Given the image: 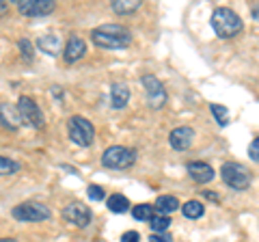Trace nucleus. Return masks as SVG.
I'll use <instances>...</instances> for the list:
<instances>
[{
  "instance_id": "obj_1",
  "label": "nucleus",
  "mask_w": 259,
  "mask_h": 242,
  "mask_svg": "<svg viewBox=\"0 0 259 242\" xmlns=\"http://www.w3.org/2000/svg\"><path fill=\"white\" fill-rule=\"evenodd\" d=\"M91 42L104 50H121L132 44V33L121 24H104L91 30Z\"/></svg>"
},
{
  "instance_id": "obj_2",
  "label": "nucleus",
  "mask_w": 259,
  "mask_h": 242,
  "mask_svg": "<svg viewBox=\"0 0 259 242\" xmlns=\"http://www.w3.org/2000/svg\"><path fill=\"white\" fill-rule=\"evenodd\" d=\"M212 28L221 39H231L242 30V20L229 7H218L212 13Z\"/></svg>"
},
{
  "instance_id": "obj_3",
  "label": "nucleus",
  "mask_w": 259,
  "mask_h": 242,
  "mask_svg": "<svg viewBox=\"0 0 259 242\" xmlns=\"http://www.w3.org/2000/svg\"><path fill=\"white\" fill-rule=\"evenodd\" d=\"M136 154L127 147H121V145H112V147H106L102 154V165L106 169H115V171H123V169H130L134 165Z\"/></svg>"
},
{
  "instance_id": "obj_4",
  "label": "nucleus",
  "mask_w": 259,
  "mask_h": 242,
  "mask_svg": "<svg viewBox=\"0 0 259 242\" xmlns=\"http://www.w3.org/2000/svg\"><path fill=\"white\" fill-rule=\"evenodd\" d=\"M67 132H69V139L74 141L78 147H89L95 139V128L89 119L74 115L67 121Z\"/></svg>"
},
{
  "instance_id": "obj_5",
  "label": "nucleus",
  "mask_w": 259,
  "mask_h": 242,
  "mask_svg": "<svg viewBox=\"0 0 259 242\" xmlns=\"http://www.w3.org/2000/svg\"><path fill=\"white\" fill-rule=\"evenodd\" d=\"M223 182L233 190H246L250 186V173L244 165L240 163H225L221 167Z\"/></svg>"
},
{
  "instance_id": "obj_6",
  "label": "nucleus",
  "mask_w": 259,
  "mask_h": 242,
  "mask_svg": "<svg viewBox=\"0 0 259 242\" xmlns=\"http://www.w3.org/2000/svg\"><path fill=\"white\" fill-rule=\"evenodd\" d=\"M11 216L15 221L22 223H39V221H48L50 219V210L41 204H35V201H28V204H20L11 210Z\"/></svg>"
},
{
  "instance_id": "obj_7",
  "label": "nucleus",
  "mask_w": 259,
  "mask_h": 242,
  "mask_svg": "<svg viewBox=\"0 0 259 242\" xmlns=\"http://www.w3.org/2000/svg\"><path fill=\"white\" fill-rule=\"evenodd\" d=\"M18 110H20L22 121H26V124L32 126L35 130H41V128L46 126V119H44L41 108H39L37 102L32 100V98H28V95H22V98L18 100Z\"/></svg>"
},
{
  "instance_id": "obj_8",
  "label": "nucleus",
  "mask_w": 259,
  "mask_h": 242,
  "mask_svg": "<svg viewBox=\"0 0 259 242\" xmlns=\"http://www.w3.org/2000/svg\"><path fill=\"white\" fill-rule=\"evenodd\" d=\"M141 83L145 87V95H147V104H149V106L153 110H158V108L164 106V102H166V89H164V85H162L160 80L156 76H151V74L143 76Z\"/></svg>"
},
{
  "instance_id": "obj_9",
  "label": "nucleus",
  "mask_w": 259,
  "mask_h": 242,
  "mask_svg": "<svg viewBox=\"0 0 259 242\" xmlns=\"http://www.w3.org/2000/svg\"><path fill=\"white\" fill-rule=\"evenodd\" d=\"M54 0H18V9L26 18H44L54 11Z\"/></svg>"
},
{
  "instance_id": "obj_10",
  "label": "nucleus",
  "mask_w": 259,
  "mask_h": 242,
  "mask_svg": "<svg viewBox=\"0 0 259 242\" xmlns=\"http://www.w3.org/2000/svg\"><path fill=\"white\" fill-rule=\"evenodd\" d=\"M63 219L71 225H76V227H87L91 223V210L84 204H80V201H71L63 210Z\"/></svg>"
},
{
  "instance_id": "obj_11",
  "label": "nucleus",
  "mask_w": 259,
  "mask_h": 242,
  "mask_svg": "<svg viewBox=\"0 0 259 242\" xmlns=\"http://www.w3.org/2000/svg\"><path fill=\"white\" fill-rule=\"evenodd\" d=\"M168 143L175 151H186L192 147L194 143V130L188 126H182V128H175V130L168 134Z\"/></svg>"
},
{
  "instance_id": "obj_12",
  "label": "nucleus",
  "mask_w": 259,
  "mask_h": 242,
  "mask_svg": "<svg viewBox=\"0 0 259 242\" xmlns=\"http://www.w3.org/2000/svg\"><path fill=\"white\" fill-rule=\"evenodd\" d=\"M84 54H87V44H84L80 37L71 35V37L67 39V46L63 48V56H65V61H67V63H76V61L82 59Z\"/></svg>"
},
{
  "instance_id": "obj_13",
  "label": "nucleus",
  "mask_w": 259,
  "mask_h": 242,
  "mask_svg": "<svg viewBox=\"0 0 259 242\" xmlns=\"http://www.w3.org/2000/svg\"><path fill=\"white\" fill-rule=\"evenodd\" d=\"M186 171H188V175L199 184H207V182L214 180V169L207 163H188Z\"/></svg>"
},
{
  "instance_id": "obj_14",
  "label": "nucleus",
  "mask_w": 259,
  "mask_h": 242,
  "mask_svg": "<svg viewBox=\"0 0 259 242\" xmlns=\"http://www.w3.org/2000/svg\"><path fill=\"white\" fill-rule=\"evenodd\" d=\"M127 102H130V89L123 85V83H115L110 87V104H112V108H125L127 106Z\"/></svg>"
},
{
  "instance_id": "obj_15",
  "label": "nucleus",
  "mask_w": 259,
  "mask_h": 242,
  "mask_svg": "<svg viewBox=\"0 0 259 242\" xmlns=\"http://www.w3.org/2000/svg\"><path fill=\"white\" fill-rule=\"evenodd\" d=\"M37 48L44 50V54L59 56L61 54V39L56 35H41V37H37Z\"/></svg>"
},
{
  "instance_id": "obj_16",
  "label": "nucleus",
  "mask_w": 259,
  "mask_h": 242,
  "mask_svg": "<svg viewBox=\"0 0 259 242\" xmlns=\"http://www.w3.org/2000/svg\"><path fill=\"white\" fill-rule=\"evenodd\" d=\"M0 119H3V126L9 128V130H18V124L22 121L18 106L13 108L9 104H3V106H0Z\"/></svg>"
},
{
  "instance_id": "obj_17",
  "label": "nucleus",
  "mask_w": 259,
  "mask_h": 242,
  "mask_svg": "<svg viewBox=\"0 0 259 242\" xmlns=\"http://www.w3.org/2000/svg\"><path fill=\"white\" fill-rule=\"evenodd\" d=\"M175 210H180V201H177L175 197H171V195H160L158 199H156V212L158 214H171V212H175Z\"/></svg>"
},
{
  "instance_id": "obj_18",
  "label": "nucleus",
  "mask_w": 259,
  "mask_h": 242,
  "mask_svg": "<svg viewBox=\"0 0 259 242\" xmlns=\"http://www.w3.org/2000/svg\"><path fill=\"white\" fill-rule=\"evenodd\" d=\"M143 5V0H112L110 7L112 11L119 13V15H127V13H134L139 7Z\"/></svg>"
},
{
  "instance_id": "obj_19",
  "label": "nucleus",
  "mask_w": 259,
  "mask_h": 242,
  "mask_svg": "<svg viewBox=\"0 0 259 242\" xmlns=\"http://www.w3.org/2000/svg\"><path fill=\"white\" fill-rule=\"evenodd\" d=\"M108 210L115 214H123L130 210V201L125 195H121V192H112V195L108 197Z\"/></svg>"
},
{
  "instance_id": "obj_20",
  "label": "nucleus",
  "mask_w": 259,
  "mask_h": 242,
  "mask_svg": "<svg viewBox=\"0 0 259 242\" xmlns=\"http://www.w3.org/2000/svg\"><path fill=\"white\" fill-rule=\"evenodd\" d=\"M182 214L186 216V219H201V216L205 214V208L201 201L192 199V201H186V204L182 206Z\"/></svg>"
},
{
  "instance_id": "obj_21",
  "label": "nucleus",
  "mask_w": 259,
  "mask_h": 242,
  "mask_svg": "<svg viewBox=\"0 0 259 242\" xmlns=\"http://www.w3.org/2000/svg\"><path fill=\"white\" fill-rule=\"evenodd\" d=\"M149 227L153 229V233H164L168 227H171V219L166 214H153L149 219Z\"/></svg>"
},
{
  "instance_id": "obj_22",
  "label": "nucleus",
  "mask_w": 259,
  "mask_h": 242,
  "mask_svg": "<svg viewBox=\"0 0 259 242\" xmlns=\"http://www.w3.org/2000/svg\"><path fill=\"white\" fill-rule=\"evenodd\" d=\"M209 110H212V115L216 117V124L221 128L229 126V110H227V106H223V104H212Z\"/></svg>"
},
{
  "instance_id": "obj_23",
  "label": "nucleus",
  "mask_w": 259,
  "mask_h": 242,
  "mask_svg": "<svg viewBox=\"0 0 259 242\" xmlns=\"http://www.w3.org/2000/svg\"><path fill=\"white\" fill-rule=\"evenodd\" d=\"M153 214H156V210H153L149 204H139V206H134V210H132V216L136 221H149Z\"/></svg>"
},
{
  "instance_id": "obj_24",
  "label": "nucleus",
  "mask_w": 259,
  "mask_h": 242,
  "mask_svg": "<svg viewBox=\"0 0 259 242\" xmlns=\"http://www.w3.org/2000/svg\"><path fill=\"white\" fill-rule=\"evenodd\" d=\"M18 169H20V165L13 163L11 158H7V156L0 158V173H3V175H13Z\"/></svg>"
},
{
  "instance_id": "obj_25",
  "label": "nucleus",
  "mask_w": 259,
  "mask_h": 242,
  "mask_svg": "<svg viewBox=\"0 0 259 242\" xmlns=\"http://www.w3.org/2000/svg\"><path fill=\"white\" fill-rule=\"evenodd\" d=\"M87 192H89V199H91V201H102L104 197H106V195H104V188L95 186V184H91V186L87 188Z\"/></svg>"
},
{
  "instance_id": "obj_26",
  "label": "nucleus",
  "mask_w": 259,
  "mask_h": 242,
  "mask_svg": "<svg viewBox=\"0 0 259 242\" xmlns=\"http://www.w3.org/2000/svg\"><path fill=\"white\" fill-rule=\"evenodd\" d=\"M248 156H250L253 163H259V136H257L255 141H250V145H248Z\"/></svg>"
},
{
  "instance_id": "obj_27",
  "label": "nucleus",
  "mask_w": 259,
  "mask_h": 242,
  "mask_svg": "<svg viewBox=\"0 0 259 242\" xmlns=\"http://www.w3.org/2000/svg\"><path fill=\"white\" fill-rule=\"evenodd\" d=\"M20 50L24 54V59L32 61V46H30V42H26V39H20Z\"/></svg>"
},
{
  "instance_id": "obj_28",
  "label": "nucleus",
  "mask_w": 259,
  "mask_h": 242,
  "mask_svg": "<svg viewBox=\"0 0 259 242\" xmlns=\"http://www.w3.org/2000/svg\"><path fill=\"white\" fill-rule=\"evenodd\" d=\"M121 242H141L139 231H125L123 236H121Z\"/></svg>"
},
{
  "instance_id": "obj_29",
  "label": "nucleus",
  "mask_w": 259,
  "mask_h": 242,
  "mask_svg": "<svg viewBox=\"0 0 259 242\" xmlns=\"http://www.w3.org/2000/svg\"><path fill=\"white\" fill-rule=\"evenodd\" d=\"M149 242H173V238L168 233H151Z\"/></svg>"
},
{
  "instance_id": "obj_30",
  "label": "nucleus",
  "mask_w": 259,
  "mask_h": 242,
  "mask_svg": "<svg viewBox=\"0 0 259 242\" xmlns=\"http://www.w3.org/2000/svg\"><path fill=\"white\" fill-rule=\"evenodd\" d=\"M203 197L209 201H218V195H214V190H203Z\"/></svg>"
},
{
  "instance_id": "obj_31",
  "label": "nucleus",
  "mask_w": 259,
  "mask_h": 242,
  "mask_svg": "<svg viewBox=\"0 0 259 242\" xmlns=\"http://www.w3.org/2000/svg\"><path fill=\"white\" fill-rule=\"evenodd\" d=\"M52 93H54L56 100H63V89L61 87H52Z\"/></svg>"
},
{
  "instance_id": "obj_32",
  "label": "nucleus",
  "mask_w": 259,
  "mask_h": 242,
  "mask_svg": "<svg viewBox=\"0 0 259 242\" xmlns=\"http://www.w3.org/2000/svg\"><path fill=\"white\" fill-rule=\"evenodd\" d=\"M253 18L259 22V5H257V7H253Z\"/></svg>"
},
{
  "instance_id": "obj_33",
  "label": "nucleus",
  "mask_w": 259,
  "mask_h": 242,
  "mask_svg": "<svg viewBox=\"0 0 259 242\" xmlns=\"http://www.w3.org/2000/svg\"><path fill=\"white\" fill-rule=\"evenodd\" d=\"M3 242H15V240H7V238H5V240H3Z\"/></svg>"
}]
</instances>
